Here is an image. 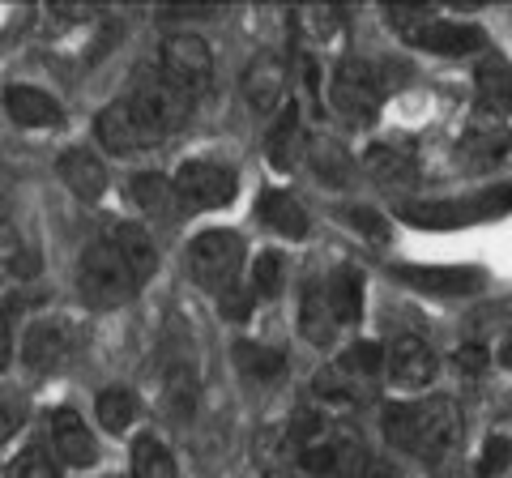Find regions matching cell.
<instances>
[{
    "label": "cell",
    "mask_w": 512,
    "mask_h": 478,
    "mask_svg": "<svg viewBox=\"0 0 512 478\" xmlns=\"http://www.w3.org/2000/svg\"><path fill=\"white\" fill-rule=\"evenodd\" d=\"M384 436L393 449L436 466L461 440V410L453 397H423V402H397L384 406Z\"/></svg>",
    "instance_id": "obj_1"
},
{
    "label": "cell",
    "mask_w": 512,
    "mask_h": 478,
    "mask_svg": "<svg viewBox=\"0 0 512 478\" xmlns=\"http://www.w3.org/2000/svg\"><path fill=\"white\" fill-rule=\"evenodd\" d=\"M77 286H82V299L90 308L107 312V308L128 304V299L146 286V278L137 274V265L124 257V248L116 244V239L99 235L82 252V265H77Z\"/></svg>",
    "instance_id": "obj_2"
},
{
    "label": "cell",
    "mask_w": 512,
    "mask_h": 478,
    "mask_svg": "<svg viewBox=\"0 0 512 478\" xmlns=\"http://www.w3.org/2000/svg\"><path fill=\"white\" fill-rule=\"evenodd\" d=\"M239 269H244V239L235 231H201L188 244V274L201 291H210L218 299H227L239 286Z\"/></svg>",
    "instance_id": "obj_3"
},
{
    "label": "cell",
    "mask_w": 512,
    "mask_h": 478,
    "mask_svg": "<svg viewBox=\"0 0 512 478\" xmlns=\"http://www.w3.org/2000/svg\"><path fill=\"white\" fill-rule=\"evenodd\" d=\"M120 103L133 111L137 124L154 141H163L171 129H180L184 116L192 111V99H184V94L175 90L163 73H150V69H141L133 82H128V90L120 94Z\"/></svg>",
    "instance_id": "obj_4"
},
{
    "label": "cell",
    "mask_w": 512,
    "mask_h": 478,
    "mask_svg": "<svg viewBox=\"0 0 512 478\" xmlns=\"http://www.w3.org/2000/svg\"><path fill=\"white\" fill-rule=\"evenodd\" d=\"M329 103L350 124V129H367V124H376L380 103H384L380 73L367 65V60H355V56L342 60V65L329 73Z\"/></svg>",
    "instance_id": "obj_5"
},
{
    "label": "cell",
    "mask_w": 512,
    "mask_h": 478,
    "mask_svg": "<svg viewBox=\"0 0 512 478\" xmlns=\"http://www.w3.org/2000/svg\"><path fill=\"white\" fill-rule=\"evenodd\" d=\"M158 73L184 94V99L197 103L205 90H210V77H214V56H210V43L192 30H180V35H167L163 39V52H158Z\"/></svg>",
    "instance_id": "obj_6"
},
{
    "label": "cell",
    "mask_w": 512,
    "mask_h": 478,
    "mask_svg": "<svg viewBox=\"0 0 512 478\" xmlns=\"http://www.w3.org/2000/svg\"><path fill=\"white\" fill-rule=\"evenodd\" d=\"M175 180V193H180V205L188 214L197 210H222L235 188H239V175L227 163H214V158H188V163L171 175Z\"/></svg>",
    "instance_id": "obj_7"
},
{
    "label": "cell",
    "mask_w": 512,
    "mask_h": 478,
    "mask_svg": "<svg viewBox=\"0 0 512 478\" xmlns=\"http://www.w3.org/2000/svg\"><path fill=\"white\" fill-rule=\"evenodd\" d=\"M512 210V184H500L491 193H478L470 201H436V205H406L402 218L414 222V227L427 231H444V227H461V222L474 218H500Z\"/></svg>",
    "instance_id": "obj_8"
},
{
    "label": "cell",
    "mask_w": 512,
    "mask_h": 478,
    "mask_svg": "<svg viewBox=\"0 0 512 478\" xmlns=\"http://www.w3.org/2000/svg\"><path fill=\"white\" fill-rule=\"evenodd\" d=\"M239 86H244V103L256 116H278L286 107V65L274 52H261L256 60H248Z\"/></svg>",
    "instance_id": "obj_9"
},
{
    "label": "cell",
    "mask_w": 512,
    "mask_h": 478,
    "mask_svg": "<svg viewBox=\"0 0 512 478\" xmlns=\"http://www.w3.org/2000/svg\"><path fill=\"white\" fill-rule=\"evenodd\" d=\"M47 432H52V453L60 457V466H77L86 470L99 461V444H94V432L86 427V419L69 406L52 410V419H47Z\"/></svg>",
    "instance_id": "obj_10"
},
{
    "label": "cell",
    "mask_w": 512,
    "mask_h": 478,
    "mask_svg": "<svg viewBox=\"0 0 512 478\" xmlns=\"http://www.w3.org/2000/svg\"><path fill=\"white\" fill-rule=\"evenodd\" d=\"M512 154V133H508V124L504 120H487V116H478L466 137H461V146H457V158L466 163L470 171H491V167H500L504 158Z\"/></svg>",
    "instance_id": "obj_11"
},
{
    "label": "cell",
    "mask_w": 512,
    "mask_h": 478,
    "mask_svg": "<svg viewBox=\"0 0 512 478\" xmlns=\"http://www.w3.org/2000/svg\"><path fill=\"white\" fill-rule=\"evenodd\" d=\"M73 355V329L64 321H35L22 338V359L35 372H56Z\"/></svg>",
    "instance_id": "obj_12"
},
{
    "label": "cell",
    "mask_w": 512,
    "mask_h": 478,
    "mask_svg": "<svg viewBox=\"0 0 512 478\" xmlns=\"http://www.w3.org/2000/svg\"><path fill=\"white\" fill-rule=\"evenodd\" d=\"M474 107L487 120H504L512 111V65L504 56H483L474 69Z\"/></svg>",
    "instance_id": "obj_13"
},
{
    "label": "cell",
    "mask_w": 512,
    "mask_h": 478,
    "mask_svg": "<svg viewBox=\"0 0 512 478\" xmlns=\"http://www.w3.org/2000/svg\"><path fill=\"white\" fill-rule=\"evenodd\" d=\"M397 278L427 295H470L483 286V269L470 265H397Z\"/></svg>",
    "instance_id": "obj_14"
},
{
    "label": "cell",
    "mask_w": 512,
    "mask_h": 478,
    "mask_svg": "<svg viewBox=\"0 0 512 478\" xmlns=\"http://www.w3.org/2000/svg\"><path fill=\"white\" fill-rule=\"evenodd\" d=\"M338 312H333L329 304V286L325 278H312L308 286H303V295H299V333L308 338L312 346H333L338 342Z\"/></svg>",
    "instance_id": "obj_15"
},
{
    "label": "cell",
    "mask_w": 512,
    "mask_h": 478,
    "mask_svg": "<svg viewBox=\"0 0 512 478\" xmlns=\"http://www.w3.org/2000/svg\"><path fill=\"white\" fill-rule=\"evenodd\" d=\"M389 376H393V385H402V389H423L427 380H436V368H440V359H436V350H431L423 338H397L393 350H389Z\"/></svg>",
    "instance_id": "obj_16"
},
{
    "label": "cell",
    "mask_w": 512,
    "mask_h": 478,
    "mask_svg": "<svg viewBox=\"0 0 512 478\" xmlns=\"http://www.w3.org/2000/svg\"><path fill=\"white\" fill-rule=\"evenodd\" d=\"M56 175L64 180V188H69L73 197H82V201L103 197V188H107V167H103V158L94 154V150H86V146L64 150L60 163H56Z\"/></svg>",
    "instance_id": "obj_17"
},
{
    "label": "cell",
    "mask_w": 512,
    "mask_h": 478,
    "mask_svg": "<svg viewBox=\"0 0 512 478\" xmlns=\"http://www.w3.org/2000/svg\"><path fill=\"white\" fill-rule=\"evenodd\" d=\"M94 129H99V141H103L111 154H137V150L154 146V137L141 129L137 116H133V111H128L120 99L107 103V107L99 111V124H94Z\"/></svg>",
    "instance_id": "obj_18"
},
{
    "label": "cell",
    "mask_w": 512,
    "mask_h": 478,
    "mask_svg": "<svg viewBox=\"0 0 512 478\" xmlns=\"http://www.w3.org/2000/svg\"><path fill=\"white\" fill-rule=\"evenodd\" d=\"M410 43L427 47V52H440V56H466V52H478V47L487 43V35H483V26H474V22H440V18H431Z\"/></svg>",
    "instance_id": "obj_19"
},
{
    "label": "cell",
    "mask_w": 512,
    "mask_h": 478,
    "mask_svg": "<svg viewBox=\"0 0 512 478\" xmlns=\"http://www.w3.org/2000/svg\"><path fill=\"white\" fill-rule=\"evenodd\" d=\"M363 167L376 175L380 184H397V188H406L419 180V158H414V150L406 146V141H376L372 150H367L363 158Z\"/></svg>",
    "instance_id": "obj_20"
},
{
    "label": "cell",
    "mask_w": 512,
    "mask_h": 478,
    "mask_svg": "<svg viewBox=\"0 0 512 478\" xmlns=\"http://www.w3.org/2000/svg\"><path fill=\"white\" fill-rule=\"evenodd\" d=\"M5 111L22 129H56L60 124V103L47 90L35 86H9L5 90Z\"/></svg>",
    "instance_id": "obj_21"
},
{
    "label": "cell",
    "mask_w": 512,
    "mask_h": 478,
    "mask_svg": "<svg viewBox=\"0 0 512 478\" xmlns=\"http://www.w3.org/2000/svg\"><path fill=\"white\" fill-rule=\"evenodd\" d=\"M265 150H269V163H274L278 171H291V167H295V158H299V150H303V116H299L295 103H286L278 116H274V124H269Z\"/></svg>",
    "instance_id": "obj_22"
},
{
    "label": "cell",
    "mask_w": 512,
    "mask_h": 478,
    "mask_svg": "<svg viewBox=\"0 0 512 478\" xmlns=\"http://www.w3.org/2000/svg\"><path fill=\"white\" fill-rule=\"evenodd\" d=\"M261 218L286 239L308 235V214H303V205L291 193H282V188H265L261 193Z\"/></svg>",
    "instance_id": "obj_23"
},
{
    "label": "cell",
    "mask_w": 512,
    "mask_h": 478,
    "mask_svg": "<svg viewBox=\"0 0 512 478\" xmlns=\"http://www.w3.org/2000/svg\"><path fill=\"white\" fill-rule=\"evenodd\" d=\"M312 393L325 402L329 410H350V406H359L367 389H363V380L359 376H350L346 368H329V372H320L312 380Z\"/></svg>",
    "instance_id": "obj_24"
},
{
    "label": "cell",
    "mask_w": 512,
    "mask_h": 478,
    "mask_svg": "<svg viewBox=\"0 0 512 478\" xmlns=\"http://www.w3.org/2000/svg\"><path fill=\"white\" fill-rule=\"evenodd\" d=\"M325 286H329V304H333V312H338V321L342 325L359 321L363 316V274L359 269L342 265L333 278H325Z\"/></svg>",
    "instance_id": "obj_25"
},
{
    "label": "cell",
    "mask_w": 512,
    "mask_h": 478,
    "mask_svg": "<svg viewBox=\"0 0 512 478\" xmlns=\"http://www.w3.org/2000/svg\"><path fill=\"white\" fill-rule=\"evenodd\" d=\"M107 235L124 248V257L137 265V274L150 282L154 269H158V252H154V244H150L146 227H137V222H116V227H107Z\"/></svg>",
    "instance_id": "obj_26"
},
{
    "label": "cell",
    "mask_w": 512,
    "mask_h": 478,
    "mask_svg": "<svg viewBox=\"0 0 512 478\" xmlns=\"http://www.w3.org/2000/svg\"><path fill=\"white\" fill-rule=\"evenodd\" d=\"M94 414H99V423L107 427L111 436H120V432H128L133 427V419L141 414V406H137V393L133 389H103L99 393V402H94Z\"/></svg>",
    "instance_id": "obj_27"
},
{
    "label": "cell",
    "mask_w": 512,
    "mask_h": 478,
    "mask_svg": "<svg viewBox=\"0 0 512 478\" xmlns=\"http://www.w3.org/2000/svg\"><path fill=\"white\" fill-rule=\"evenodd\" d=\"M133 193L137 201L146 205L150 214H163V218H175L184 210L180 205V193H175V180H167V175H154V171H141L133 180Z\"/></svg>",
    "instance_id": "obj_28"
},
{
    "label": "cell",
    "mask_w": 512,
    "mask_h": 478,
    "mask_svg": "<svg viewBox=\"0 0 512 478\" xmlns=\"http://www.w3.org/2000/svg\"><path fill=\"white\" fill-rule=\"evenodd\" d=\"M163 402H167V414L171 419H192L197 414V372L188 363H175L167 372V385H163Z\"/></svg>",
    "instance_id": "obj_29"
},
{
    "label": "cell",
    "mask_w": 512,
    "mask_h": 478,
    "mask_svg": "<svg viewBox=\"0 0 512 478\" xmlns=\"http://www.w3.org/2000/svg\"><path fill=\"white\" fill-rule=\"evenodd\" d=\"M133 478H175V457L154 432L133 444Z\"/></svg>",
    "instance_id": "obj_30"
},
{
    "label": "cell",
    "mask_w": 512,
    "mask_h": 478,
    "mask_svg": "<svg viewBox=\"0 0 512 478\" xmlns=\"http://www.w3.org/2000/svg\"><path fill=\"white\" fill-rule=\"evenodd\" d=\"M235 363H239V372H244L248 380H274L286 368V355L274 350V346H261V342H239L235 346Z\"/></svg>",
    "instance_id": "obj_31"
},
{
    "label": "cell",
    "mask_w": 512,
    "mask_h": 478,
    "mask_svg": "<svg viewBox=\"0 0 512 478\" xmlns=\"http://www.w3.org/2000/svg\"><path fill=\"white\" fill-rule=\"evenodd\" d=\"M5 478H60V457L43 449V444H30V449H22L9 461Z\"/></svg>",
    "instance_id": "obj_32"
},
{
    "label": "cell",
    "mask_w": 512,
    "mask_h": 478,
    "mask_svg": "<svg viewBox=\"0 0 512 478\" xmlns=\"http://www.w3.org/2000/svg\"><path fill=\"white\" fill-rule=\"evenodd\" d=\"M384 363H389V355H384V346H376V342H355V346H346V355L338 359V368H346L350 376H359V380H367V376H376Z\"/></svg>",
    "instance_id": "obj_33"
},
{
    "label": "cell",
    "mask_w": 512,
    "mask_h": 478,
    "mask_svg": "<svg viewBox=\"0 0 512 478\" xmlns=\"http://www.w3.org/2000/svg\"><path fill=\"white\" fill-rule=\"evenodd\" d=\"M282 274H286V261L278 252H261L252 265V295L256 299H274L282 291Z\"/></svg>",
    "instance_id": "obj_34"
},
{
    "label": "cell",
    "mask_w": 512,
    "mask_h": 478,
    "mask_svg": "<svg viewBox=\"0 0 512 478\" xmlns=\"http://www.w3.org/2000/svg\"><path fill=\"white\" fill-rule=\"evenodd\" d=\"M9 274H35V257H22V239L9 227H0V278Z\"/></svg>",
    "instance_id": "obj_35"
},
{
    "label": "cell",
    "mask_w": 512,
    "mask_h": 478,
    "mask_svg": "<svg viewBox=\"0 0 512 478\" xmlns=\"http://www.w3.org/2000/svg\"><path fill=\"white\" fill-rule=\"evenodd\" d=\"M512 466V440L508 436H491L478 457V478H500Z\"/></svg>",
    "instance_id": "obj_36"
},
{
    "label": "cell",
    "mask_w": 512,
    "mask_h": 478,
    "mask_svg": "<svg viewBox=\"0 0 512 478\" xmlns=\"http://www.w3.org/2000/svg\"><path fill=\"white\" fill-rule=\"evenodd\" d=\"M299 22L312 26V39H333L342 30V13L329 9V5H312V9L299 13Z\"/></svg>",
    "instance_id": "obj_37"
},
{
    "label": "cell",
    "mask_w": 512,
    "mask_h": 478,
    "mask_svg": "<svg viewBox=\"0 0 512 478\" xmlns=\"http://www.w3.org/2000/svg\"><path fill=\"white\" fill-rule=\"evenodd\" d=\"M346 218H350V227L363 231V235H372V239H384V235H389V227H384V218H380L376 210H363V205H359V210H350Z\"/></svg>",
    "instance_id": "obj_38"
},
{
    "label": "cell",
    "mask_w": 512,
    "mask_h": 478,
    "mask_svg": "<svg viewBox=\"0 0 512 478\" xmlns=\"http://www.w3.org/2000/svg\"><path fill=\"white\" fill-rule=\"evenodd\" d=\"M26 423V410L18 402H0V444L18 436V427Z\"/></svg>",
    "instance_id": "obj_39"
},
{
    "label": "cell",
    "mask_w": 512,
    "mask_h": 478,
    "mask_svg": "<svg viewBox=\"0 0 512 478\" xmlns=\"http://www.w3.org/2000/svg\"><path fill=\"white\" fill-rule=\"evenodd\" d=\"M316 171H320V180H329V184L346 180V163L333 150H316Z\"/></svg>",
    "instance_id": "obj_40"
},
{
    "label": "cell",
    "mask_w": 512,
    "mask_h": 478,
    "mask_svg": "<svg viewBox=\"0 0 512 478\" xmlns=\"http://www.w3.org/2000/svg\"><path fill=\"white\" fill-rule=\"evenodd\" d=\"M487 363H491V355H487V350L478 346V342H470V346L457 350V368H461V372H483Z\"/></svg>",
    "instance_id": "obj_41"
},
{
    "label": "cell",
    "mask_w": 512,
    "mask_h": 478,
    "mask_svg": "<svg viewBox=\"0 0 512 478\" xmlns=\"http://www.w3.org/2000/svg\"><path fill=\"white\" fill-rule=\"evenodd\" d=\"M261 478H312V474L299 466V457H295V461H291V457H278V461H269Z\"/></svg>",
    "instance_id": "obj_42"
},
{
    "label": "cell",
    "mask_w": 512,
    "mask_h": 478,
    "mask_svg": "<svg viewBox=\"0 0 512 478\" xmlns=\"http://www.w3.org/2000/svg\"><path fill=\"white\" fill-rule=\"evenodd\" d=\"M359 478H402V474H397L393 461H384V457H367V461H363V470H359Z\"/></svg>",
    "instance_id": "obj_43"
},
{
    "label": "cell",
    "mask_w": 512,
    "mask_h": 478,
    "mask_svg": "<svg viewBox=\"0 0 512 478\" xmlns=\"http://www.w3.org/2000/svg\"><path fill=\"white\" fill-rule=\"evenodd\" d=\"M299 69H303V86H308L312 103H320V69H316V60H312V56H303V60H299Z\"/></svg>",
    "instance_id": "obj_44"
},
{
    "label": "cell",
    "mask_w": 512,
    "mask_h": 478,
    "mask_svg": "<svg viewBox=\"0 0 512 478\" xmlns=\"http://www.w3.org/2000/svg\"><path fill=\"white\" fill-rule=\"evenodd\" d=\"M9 355H13V338H9V316L0 312V372L9 368Z\"/></svg>",
    "instance_id": "obj_45"
},
{
    "label": "cell",
    "mask_w": 512,
    "mask_h": 478,
    "mask_svg": "<svg viewBox=\"0 0 512 478\" xmlns=\"http://www.w3.org/2000/svg\"><path fill=\"white\" fill-rule=\"evenodd\" d=\"M495 359L504 363V368H512V329H508V338H504V346L495 350Z\"/></svg>",
    "instance_id": "obj_46"
},
{
    "label": "cell",
    "mask_w": 512,
    "mask_h": 478,
    "mask_svg": "<svg viewBox=\"0 0 512 478\" xmlns=\"http://www.w3.org/2000/svg\"><path fill=\"white\" fill-rule=\"evenodd\" d=\"M0 227H5V197H0Z\"/></svg>",
    "instance_id": "obj_47"
}]
</instances>
